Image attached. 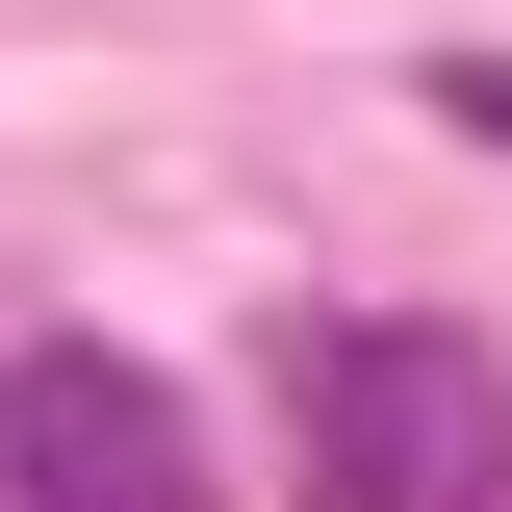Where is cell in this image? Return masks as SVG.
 <instances>
[{"mask_svg": "<svg viewBox=\"0 0 512 512\" xmlns=\"http://www.w3.org/2000/svg\"><path fill=\"white\" fill-rule=\"evenodd\" d=\"M0 512H205L180 384H154V359H103V333L0 359Z\"/></svg>", "mask_w": 512, "mask_h": 512, "instance_id": "obj_2", "label": "cell"}, {"mask_svg": "<svg viewBox=\"0 0 512 512\" xmlns=\"http://www.w3.org/2000/svg\"><path fill=\"white\" fill-rule=\"evenodd\" d=\"M436 103H461V128H512V52H436Z\"/></svg>", "mask_w": 512, "mask_h": 512, "instance_id": "obj_3", "label": "cell"}, {"mask_svg": "<svg viewBox=\"0 0 512 512\" xmlns=\"http://www.w3.org/2000/svg\"><path fill=\"white\" fill-rule=\"evenodd\" d=\"M282 461L333 512H487L512 487V359L461 308H333V333H282Z\"/></svg>", "mask_w": 512, "mask_h": 512, "instance_id": "obj_1", "label": "cell"}]
</instances>
